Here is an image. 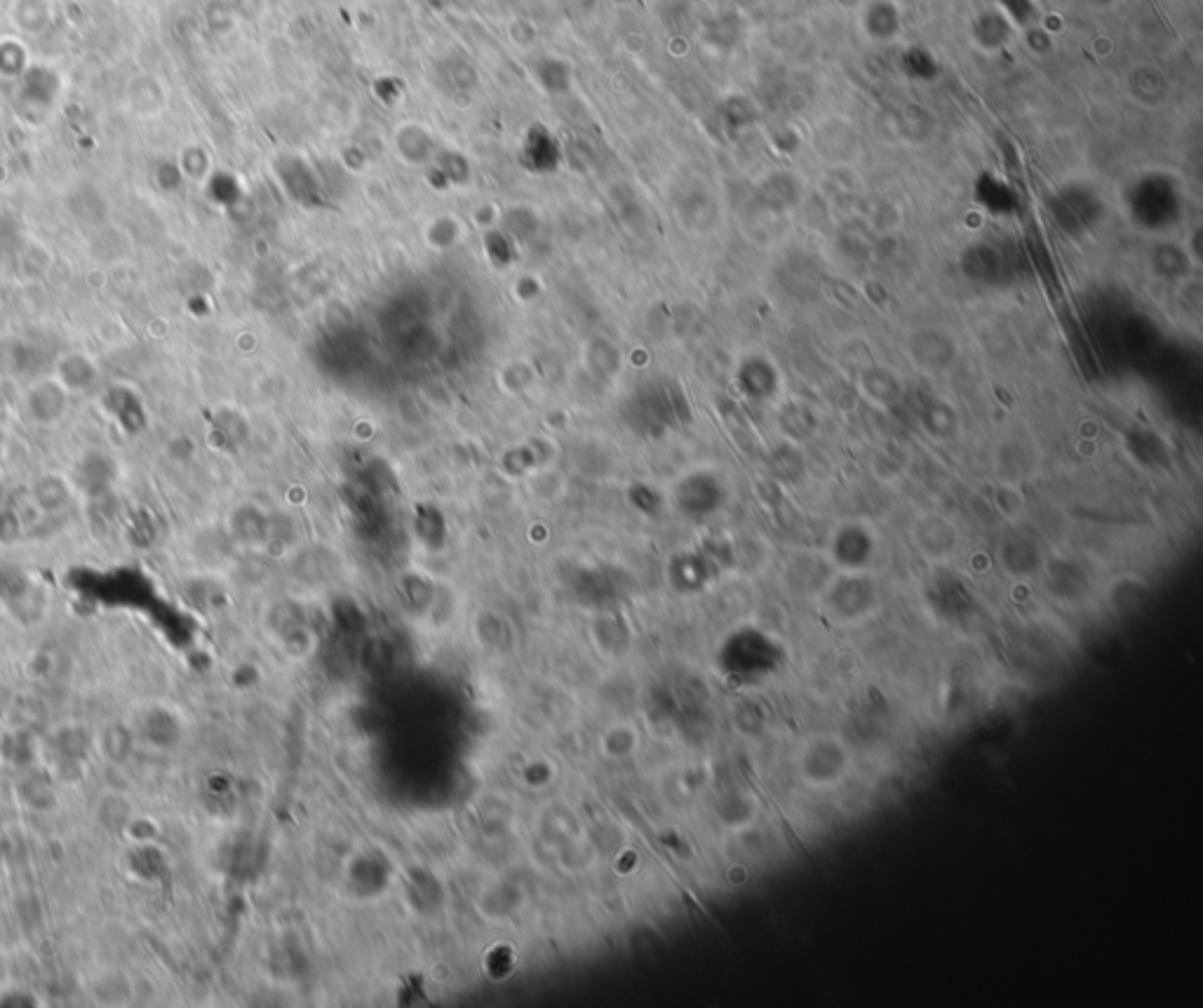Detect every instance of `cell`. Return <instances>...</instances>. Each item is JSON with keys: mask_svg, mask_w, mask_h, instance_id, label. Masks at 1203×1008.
<instances>
[{"mask_svg": "<svg viewBox=\"0 0 1203 1008\" xmlns=\"http://www.w3.org/2000/svg\"><path fill=\"white\" fill-rule=\"evenodd\" d=\"M22 539V518L15 510H0V543L15 545Z\"/></svg>", "mask_w": 1203, "mask_h": 1008, "instance_id": "30bf717a", "label": "cell"}, {"mask_svg": "<svg viewBox=\"0 0 1203 1008\" xmlns=\"http://www.w3.org/2000/svg\"><path fill=\"white\" fill-rule=\"evenodd\" d=\"M42 365V355L35 346L20 336H5L0 339V374L10 379L35 377Z\"/></svg>", "mask_w": 1203, "mask_h": 1008, "instance_id": "277c9868", "label": "cell"}, {"mask_svg": "<svg viewBox=\"0 0 1203 1008\" xmlns=\"http://www.w3.org/2000/svg\"><path fill=\"white\" fill-rule=\"evenodd\" d=\"M29 593L31 581L27 579V574H22V571L17 569H0V598L8 602V605H17V602L27 600Z\"/></svg>", "mask_w": 1203, "mask_h": 1008, "instance_id": "9c48e42d", "label": "cell"}, {"mask_svg": "<svg viewBox=\"0 0 1203 1008\" xmlns=\"http://www.w3.org/2000/svg\"><path fill=\"white\" fill-rule=\"evenodd\" d=\"M54 379L69 393H88L100 381V367L85 353H66L54 362Z\"/></svg>", "mask_w": 1203, "mask_h": 1008, "instance_id": "5b68a950", "label": "cell"}, {"mask_svg": "<svg viewBox=\"0 0 1203 1008\" xmlns=\"http://www.w3.org/2000/svg\"><path fill=\"white\" fill-rule=\"evenodd\" d=\"M0 445H3V435H0Z\"/></svg>", "mask_w": 1203, "mask_h": 1008, "instance_id": "8fae6325", "label": "cell"}, {"mask_svg": "<svg viewBox=\"0 0 1203 1008\" xmlns=\"http://www.w3.org/2000/svg\"><path fill=\"white\" fill-rule=\"evenodd\" d=\"M115 475H118V468L108 454L88 452L78 459L76 468H73V484L88 496H102L113 487Z\"/></svg>", "mask_w": 1203, "mask_h": 1008, "instance_id": "3957f363", "label": "cell"}, {"mask_svg": "<svg viewBox=\"0 0 1203 1008\" xmlns=\"http://www.w3.org/2000/svg\"><path fill=\"white\" fill-rule=\"evenodd\" d=\"M71 393L57 379H40L27 391V416L35 426H54L69 411Z\"/></svg>", "mask_w": 1203, "mask_h": 1008, "instance_id": "7a4b0ae2", "label": "cell"}, {"mask_svg": "<svg viewBox=\"0 0 1203 1008\" xmlns=\"http://www.w3.org/2000/svg\"><path fill=\"white\" fill-rule=\"evenodd\" d=\"M132 746H134L132 731L120 722L108 724V727L100 734L102 755L108 761H113V764H120V761H125L127 757H130Z\"/></svg>", "mask_w": 1203, "mask_h": 1008, "instance_id": "52a82bcc", "label": "cell"}, {"mask_svg": "<svg viewBox=\"0 0 1203 1008\" xmlns=\"http://www.w3.org/2000/svg\"><path fill=\"white\" fill-rule=\"evenodd\" d=\"M102 404L110 419L118 423L122 433L141 435L151 426V414L149 409H146V402L132 386H108L102 396Z\"/></svg>", "mask_w": 1203, "mask_h": 1008, "instance_id": "6da1fadb", "label": "cell"}, {"mask_svg": "<svg viewBox=\"0 0 1203 1008\" xmlns=\"http://www.w3.org/2000/svg\"><path fill=\"white\" fill-rule=\"evenodd\" d=\"M141 736H144L146 741L151 743V746L161 748V746H170V741L175 739L177 731H175V722H172V715L168 712H163L161 708H153L146 712L144 717H141Z\"/></svg>", "mask_w": 1203, "mask_h": 1008, "instance_id": "ba28073f", "label": "cell"}, {"mask_svg": "<svg viewBox=\"0 0 1203 1008\" xmlns=\"http://www.w3.org/2000/svg\"><path fill=\"white\" fill-rule=\"evenodd\" d=\"M71 496V484L61 475H52V472L35 477V482L31 484V501H34L42 513H59V510L69 506Z\"/></svg>", "mask_w": 1203, "mask_h": 1008, "instance_id": "8992f818", "label": "cell"}]
</instances>
